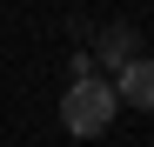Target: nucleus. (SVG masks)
Wrapping results in <instances>:
<instances>
[{
    "label": "nucleus",
    "mask_w": 154,
    "mask_h": 147,
    "mask_svg": "<svg viewBox=\"0 0 154 147\" xmlns=\"http://www.w3.org/2000/svg\"><path fill=\"white\" fill-rule=\"evenodd\" d=\"M94 60H107L114 74H121L127 60H141V40H134V27H100V34H94Z\"/></svg>",
    "instance_id": "7ed1b4c3"
},
{
    "label": "nucleus",
    "mask_w": 154,
    "mask_h": 147,
    "mask_svg": "<svg viewBox=\"0 0 154 147\" xmlns=\"http://www.w3.org/2000/svg\"><path fill=\"white\" fill-rule=\"evenodd\" d=\"M114 100L121 107H147L154 114V60L141 54V60H127L121 74H114Z\"/></svg>",
    "instance_id": "f03ea898"
},
{
    "label": "nucleus",
    "mask_w": 154,
    "mask_h": 147,
    "mask_svg": "<svg viewBox=\"0 0 154 147\" xmlns=\"http://www.w3.org/2000/svg\"><path fill=\"white\" fill-rule=\"evenodd\" d=\"M114 107H121V100H114V80L87 74V80H74V87H67V100H60V120H67V134L94 140V134H107Z\"/></svg>",
    "instance_id": "f257e3e1"
}]
</instances>
